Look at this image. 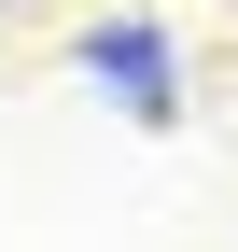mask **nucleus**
Segmentation results:
<instances>
[{
  "label": "nucleus",
  "instance_id": "nucleus-1",
  "mask_svg": "<svg viewBox=\"0 0 238 252\" xmlns=\"http://www.w3.org/2000/svg\"><path fill=\"white\" fill-rule=\"evenodd\" d=\"M84 70L112 84V112H126V126H168V112H182V56H168L154 14H112L98 42H84Z\"/></svg>",
  "mask_w": 238,
  "mask_h": 252
}]
</instances>
